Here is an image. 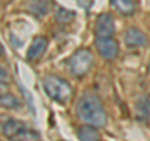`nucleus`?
Segmentation results:
<instances>
[{
    "label": "nucleus",
    "instance_id": "9d476101",
    "mask_svg": "<svg viewBox=\"0 0 150 141\" xmlns=\"http://www.w3.org/2000/svg\"><path fill=\"white\" fill-rule=\"evenodd\" d=\"M111 4L123 15H131L135 11L134 0H111Z\"/></svg>",
    "mask_w": 150,
    "mask_h": 141
},
{
    "label": "nucleus",
    "instance_id": "f8f14e48",
    "mask_svg": "<svg viewBox=\"0 0 150 141\" xmlns=\"http://www.w3.org/2000/svg\"><path fill=\"white\" fill-rule=\"evenodd\" d=\"M0 106L8 107V109H18V107H20V101L14 95L4 94L0 96Z\"/></svg>",
    "mask_w": 150,
    "mask_h": 141
},
{
    "label": "nucleus",
    "instance_id": "dca6fc26",
    "mask_svg": "<svg viewBox=\"0 0 150 141\" xmlns=\"http://www.w3.org/2000/svg\"><path fill=\"white\" fill-rule=\"evenodd\" d=\"M3 53H4V49H3V46H1V45H0V56H1V55H3Z\"/></svg>",
    "mask_w": 150,
    "mask_h": 141
},
{
    "label": "nucleus",
    "instance_id": "6e6552de",
    "mask_svg": "<svg viewBox=\"0 0 150 141\" xmlns=\"http://www.w3.org/2000/svg\"><path fill=\"white\" fill-rule=\"evenodd\" d=\"M78 137L80 141H100V133L93 125H84L80 126L78 130Z\"/></svg>",
    "mask_w": 150,
    "mask_h": 141
},
{
    "label": "nucleus",
    "instance_id": "1a4fd4ad",
    "mask_svg": "<svg viewBox=\"0 0 150 141\" xmlns=\"http://www.w3.org/2000/svg\"><path fill=\"white\" fill-rule=\"evenodd\" d=\"M25 128H26V125L23 123V121L18 120V119H10L3 125V133L6 137L11 139L16 134H19L20 131L24 130Z\"/></svg>",
    "mask_w": 150,
    "mask_h": 141
},
{
    "label": "nucleus",
    "instance_id": "9b49d317",
    "mask_svg": "<svg viewBox=\"0 0 150 141\" xmlns=\"http://www.w3.org/2000/svg\"><path fill=\"white\" fill-rule=\"evenodd\" d=\"M10 140L11 141H38L39 140V134H38L35 130L25 128L24 130L20 131L19 134H16Z\"/></svg>",
    "mask_w": 150,
    "mask_h": 141
},
{
    "label": "nucleus",
    "instance_id": "4468645a",
    "mask_svg": "<svg viewBox=\"0 0 150 141\" xmlns=\"http://www.w3.org/2000/svg\"><path fill=\"white\" fill-rule=\"evenodd\" d=\"M9 79V73H8V70L1 66L0 65V81H6V80Z\"/></svg>",
    "mask_w": 150,
    "mask_h": 141
},
{
    "label": "nucleus",
    "instance_id": "423d86ee",
    "mask_svg": "<svg viewBox=\"0 0 150 141\" xmlns=\"http://www.w3.org/2000/svg\"><path fill=\"white\" fill-rule=\"evenodd\" d=\"M46 48H48V39L41 35L35 36L34 40L31 41L29 49H28V59L31 60V61L40 59L45 53Z\"/></svg>",
    "mask_w": 150,
    "mask_h": 141
},
{
    "label": "nucleus",
    "instance_id": "2eb2a0df",
    "mask_svg": "<svg viewBox=\"0 0 150 141\" xmlns=\"http://www.w3.org/2000/svg\"><path fill=\"white\" fill-rule=\"evenodd\" d=\"M8 89L9 86L5 84V81H0V96L4 95V94H8Z\"/></svg>",
    "mask_w": 150,
    "mask_h": 141
},
{
    "label": "nucleus",
    "instance_id": "ddd939ff",
    "mask_svg": "<svg viewBox=\"0 0 150 141\" xmlns=\"http://www.w3.org/2000/svg\"><path fill=\"white\" fill-rule=\"evenodd\" d=\"M75 18V13L71 10H68V9H59L55 14V19L58 23H62V24H68V23H71L73 19Z\"/></svg>",
    "mask_w": 150,
    "mask_h": 141
},
{
    "label": "nucleus",
    "instance_id": "f03ea898",
    "mask_svg": "<svg viewBox=\"0 0 150 141\" xmlns=\"http://www.w3.org/2000/svg\"><path fill=\"white\" fill-rule=\"evenodd\" d=\"M43 87L49 97L60 104H67L73 96V89L70 84L56 75L45 76L43 80Z\"/></svg>",
    "mask_w": 150,
    "mask_h": 141
},
{
    "label": "nucleus",
    "instance_id": "0eeeda50",
    "mask_svg": "<svg viewBox=\"0 0 150 141\" xmlns=\"http://www.w3.org/2000/svg\"><path fill=\"white\" fill-rule=\"evenodd\" d=\"M124 39L126 45L130 48H139V46L146 45V36L140 30L134 29V27H130L129 30H126Z\"/></svg>",
    "mask_w": 150,
    "mask_h": 141
},
{
    "label": "nucleus",
    "instance_id": "f3484780",
    "mask_svg": "<svg viewBox=\"0 0 150 141\" xmlns=\"http://www.w3.org/2000/svg\"><path fill=\"white\" fill-rule=\"evenodd\" d=\"M149 69H150V61H149Z\"/></svg>",
    "mask_w": 150,
    "mask_h": 141
},
{
    "label": "nucleus",
    "instance_id": "7ed1b4c3",
    "mask_svg": "<svg viewBox=\"0 0 150 141\" xmlns=\"http://www.w3.org/2000/svg\"><path fill=\"white\" fill-rule=\"evenodd\" d=\"M93 65V54L86 49H80L69 59V69L73 75L81 78L89 73Z\"/></svg>",
    "mask_w": 150,
    "mask_h": 141
},
{
    "label": "nucleus",
    "instance_id": "39448f33",
    "mask_svg": "<svg viewBox=\"0 0 150 141\" xmlns=\"http://www.w3.org/2000/svg\"><path fill=\"white\" fill-rule=\"evenodd\" d=\"M115 32V24L112 15L109 13L100 14L95 23L96 37H112Z\"/></svg>",
    "mask_w": 150,
    "mask_h": 141
},
{
    "label": "nucleus",
    "instance_id": "20e7f679",
    "mask_svg": "<svg viewBox=\"0 0 150 141\" xmlns=\"http://www.w3.org/2000/svg\"><path fill=\"white\" fill-rule=\"evenodd\" d=\"M95 46L101 58L106 60L115 59L119 54V44L112 37H96Z\"/></svg>",
    "mask_w": 150,
    "mask_h": 141
},
{
    "label": "nucleus",
    "instance_id": "f257e3e1",
    "mask_svg": "<svg viewBox=\"0 0 150 141\" xmlns=\"http://www.w3.org/2000/svg\"><path fill=\"white\" fill-rule=\"evenodd\" d=\"M76 110L79 117L88 125L100 128L106 123V112L103 102L93 94H86L79 100Z\"/></svg>",
    "mask_w": 150,
    "mask_h": 141
}]
</instances>
